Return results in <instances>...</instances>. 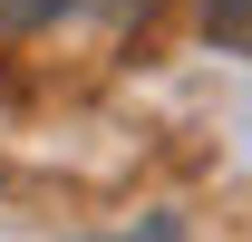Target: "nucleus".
<instances>
[{"label":"nucleus","instance_id":"nucleus-1","mask_svg":"<svg viewBox=\"0 0 252 242\" xmlns=\"http://www.w3.org/2000/svg\"><path fill=\"white\" fill-rule=\"evenodd\" d=\"M146 0H0V30H68V20H126Z\"/></svg>","mask_w":252,"mask_h":242},{"label":"nucleus","instance_id":"nucleus-2","mask_svg":"<svg viewBox=\"0 0 252 242\" xmlns=\"http://www.w3.org/2000/svg\"><path fill=\"white\" fill-rule=\"evenodd\" d=\"M204 39L233 49V59H252V0H204Z\"/></svg>","mask_w":252,"mask_h":242}]
</instances>
